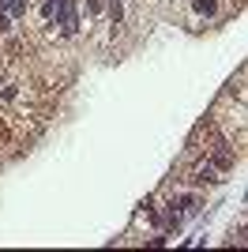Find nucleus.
<instances>
[{
  "mask_svg": "<svg viewBox=\"0 0 248 252\" xmlns=\"http://www.w3.org/2000/svg\"><path fill=\"white\" fill-rule=\"evenodd\" d=\"M53 27H61L64 38H75V34H79V4H75V0H68V4H64V11L57 15V23H53Z\"/></svg>",
  "mask_w": 248,
  "mask_h": 252,
  "instance_id": "1",
  "label": "nucleus"
},
{
  "mask_svg": "<svg viewBox=\"0 0 248 252\" xmlns=\"http://www.w3.org/2000/svg\"><path fill=\"white\" fill-rule=\"evenodd\" d=\"M105 15H109L113 27H121L124 23V0H105Z\"/></svg>",
  "mask_w": 248,
  "mask_h": 252,
  "instance_id": "2",
  "label": "nucleus"
},
{
  "mask_svg": "<svg viewBox=\"0 0 248 252\" xmlns=\"http://www.w3.org/2000/svg\"><path fill=\"white\" fill-rule=\"evenodd\" d=\"M192 8H196V15H203V19H215L218 15V0H192Z\"/></svg>",
  "mask_w": 248,
  "mask_h": 252,
  "instance_id": "3",
  "label": "nucleus"
},
{
  "mask_svg": "<svg viewBox=\"0 0 248 252\" xmlns=\"http://www.w3.org/2000/svg\"><path fill=\"white\" fill-rule=\"evenodd\" d=\"M4 11H8V15H11L15 23H23V19H27V0H11V4H8Z\"/></svg>",
  "mask_w": 248,
  "mask_h": 252,
  "instance_id": "4",
  "label": "nucleus"
},
{
  "mask_svg": "<svg viewBox=\"0 0 248 252\" xmlns=\"http://www.w3.org/2000/svg\"><path fill=\"white\" fill-rule=\"evenodd\" d=\"M19 98V83H4L0 87V102H15Z\"/></svg>",
  "mask_w": 248,
  "mask_h": 252,
  "instance_id": "5",
  "label": "nucleus"
},
{
  "mask_svg": "<svg viewBox=\"0 0 248 252\" xmlns=\"http://www.w3.org/2000/svg\"><path fill=\"white\" fill-rule=\"evenodd\" d=\"M11 31H15V19H11L8 11L0 8V34H11Z\"/></svg>",
  "mask_w": 248,
  "mask_h": 252,
  "instance_id": "6",
  "label": "nucleus"
},
{
  "mask_svg": "<svg viewBox=\"0 0 248 252\" xmlns=\"http://www.w3.org/2000/svg\"><path fill=\"white\" fill-rule=\"evenodd\" d=\"M87 11L91 15H105V0H87Z\"/></svg>",
  "mask_w": 248,
  "mask_h": 252,
  "instance_id": "7",
  "label": "nucleus"
},
{
  "mask_svg": "<svg viewBox=\"0 0 248 252\" xmlns=\"http://www.w3.org/2000/svg\"><path fill=\"white\" fill-rule=\"evenodd\" d=\"M8 4H11V0H0V8H8Z\"/></svg>",
  "mask_w": 248,
  "mask_h": 252,
  "instance_id": "8",
  "label": "nucleus"
}]
</instances>
